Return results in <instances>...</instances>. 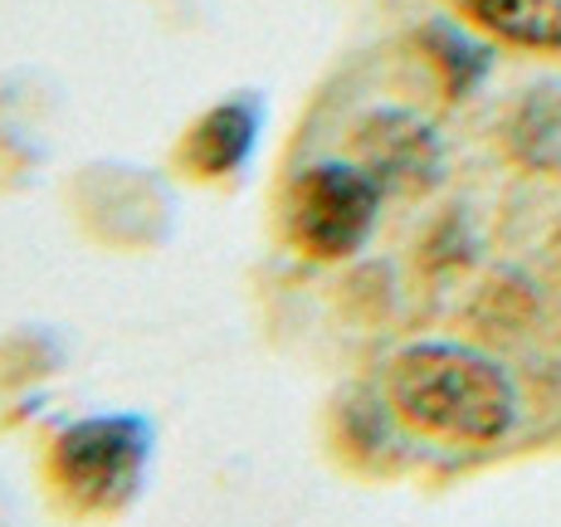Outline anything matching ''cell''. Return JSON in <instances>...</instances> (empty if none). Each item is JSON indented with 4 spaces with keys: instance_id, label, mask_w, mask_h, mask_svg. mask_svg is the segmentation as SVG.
<instances>
[{
    "instance_id": "cell-1",
    "label": "cell",
    "mask_w": 561,
    "mask_h": 527,
    "mask_svg": "<svg viewBox=\"0 0 561 527\" xmlns=\"http://www.w3.org/2000/svg\"><path fill=\"white\" fill-rule=\"evenodd\" d=\"M386 401L410 429L445 445H493L513 429L517 396L499 362L455 342H415L386 367Z\"/></svg>"
},
{
    "instance_id": "cell-2",
    "label": "cell",
    "mask_w": 561,
    "mask_h": 527,
    "mask_svg": "<svg viewBox=\"0 0 561 527\" xmlns=\"http://www.w3.org/2000/svg\"><path fill=\"white\" fill-rule=\"evenodd\" d=\"M152 455V429L137 415H93L49 439L45 474L54 499L79 518H113L137 499Z\"/></svg>"
},
{
    "instance_id": "cell-5",
    "label": "cell",
    "mask_w": 561,
    "mask_h": 527,
    "mask_svg": "<svg viewBox=\"0 0 561 527\" xmlns=\"http://www.w3.org/2000/svg\"><path fill=\"white\" fill-rule=\"evenodd\" d=\"M259 113H264V107H259L254 93L210 107V113L181 137V167H186L191 176H205V181L234 176L259 142Z\"/></svg>"
},
{
    "instance_id": "cell-9",
    "label": "cell",
    "mask_w": 561,
    "mask_h": 527,
    "mask_svg": "<svg viewBox=\"0 0 561 527\" xmlns=\"http://www.w3.org/2000/svg\"><path fill=\"white\" fill-rule=\"evenodd\" d=\"M557 244H561V240H557Z\"/></svg>"
},
{
    "instance_id": "cell-6",
    "label": "cell",
    "mask_w": 561,
    "mask_h": 527,
    "mask_svg": "<svg viewBox=\"0 0 561 527\" xmlns=\"http://www.w3.org/2000/svg\"><path fill=\"white\" fill-rule=\"evenodd\" d=\"M473 25L523 49H561V0H455Z\"/></svg>"
},
{
    "instance_id": "cell-7",
    "label": "cell",
    "mask_w": 561,
    "mask_h": 527,
    "mask_svg": "<svg viewBox=\"0 0 561 527\" xmlns=\"http://www.w3.org/2000/svg\"><path fill=\"white\" fill-rule=\"evenodd\" d=\"M513 147L533 167H557L561 161V93L557 89H542L523 103V113L513 123Z\"/></svg>"
},
{
    "instance_id": "cell-3",
    "label": "cell",
    "mask_w": 561,
    "mask_h": 527,
    "mask_svg": "<svg viewBox=\"0 0 561 527\" xmlns=\"http://www.w3.org/2000/svg\"><path fill=\"white\" fill-rule=\"evenodd\" d=\"M381 210V186L366 176L362 167L347 161H318L288 191V240L308 254V260H347L366 244Z\"/></svg>"
},
{
    "instance_id": "cell-4",
    "label": "cell",
    "mask_w": 561,
    "mask_h": 527,
    "mask_svg": "<svg viewBox=\"0 0 561 527\" xmlns=\"http://www.w3.org/2000/svg\"><path fill=\"white\" fill-rule=\"evenodd\" d=\"M362 171L376 186H401L420 191L439 176V142L420 117L410 113H376L357 133Z\"/></svg>"
},
{
    "instance_id": "cell-8",
    "label": "cell",
    "mask_w": 561,
    "mask_h": 527,
    "mask_svg": "<svg viewBox=\"0 0 561 527\" xmlns=\"http://www.w3.org/2000/svg\"><path fill=\"white\" fill-rule=\"evenodd\" d=\"M430 54H435L439 64H445V83H449V93H463V89H473V79L483 73V49L479 45H469V39H459L455 30H430Z\"/></svg>"
}]
</instances>
